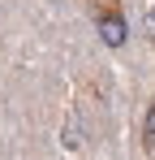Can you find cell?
I'll return each instance as SVG.
<instances>
[{
	"label": "cell",
	"mask_w": 155,
	"mask_h": 160,
	"mask_svg": "<svg viewBox=\"0 0 155 160\" xmlns=\"http://www.w3.org/2000/svg\"><path fill=\"white\" fill-rule=\"evenodd\" d=\"M99 39L108 48H121L129 39V26H125V18H121V9H103L99 13Z\"/></svg>",
	"instance_id": "1"
},
{
	"label": "cell",
	"mask_w": 155,
	"mask_h": 160,
	"mask_svg": "<svg viewBox=\"0 0 155 160\" xmlns=\"http://www.w3.org/2000/svg\"><path fill=\"white\" fill-rule=\"evenodd\" d=\"M142 143H147V152H155V100L147 108V121H142Z\"/></svg>",
	"instance_id": "2"
}]
</instances>
